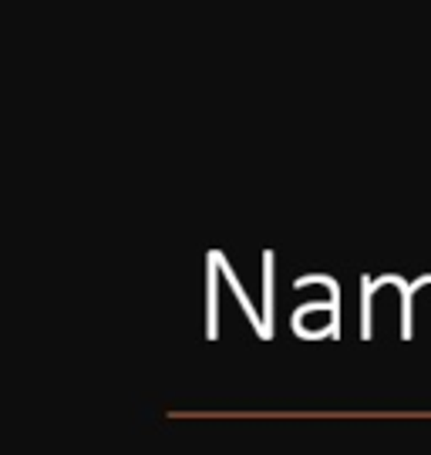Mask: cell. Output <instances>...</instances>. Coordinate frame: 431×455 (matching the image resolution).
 <instances>
[{
  "label": "cell",
  "mask_w": 431,
  "mask_h": 455,
  "mask_svg": "<svg viewBox=\"0 0 431 455\" xmlns=\"http://www.w3.org/2000/svg\"><path fill=\"white\" fill-rule=\"evenodd\" d=\"M263 338H273V253H263Z\"/></svg>",
  "instance_id": "1"
},
{
  "label": "cell",
  "mask_w": 431,
  "mask_h": 455,
  "mask_svg": "<svg viewBox=\"0 0 431 455\" xmlns=\"http://www.w3.org/2000/svg\"><path fill=\"white\" fill-rule=\"evenodd\" d=\"M209 338H216V257H209Z\"/></svg>",
  "instance_id": "2"
}]
</instances>
